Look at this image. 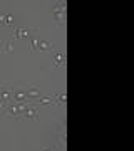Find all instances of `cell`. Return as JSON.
I'll list each match as a JSON object with an SVG mask.
<instances>
[{"instance_id": "obj_1", "label": "cell", "mask_w": 134, "mask_h": 151, "mask_svg": "<svg viewBox=\"0 0 134 151\" xmlns=\"http://www.w3.org/2000/svg\"><path fill=\"white\" fill-rule=\"evenodd\" d=\"M54 19H55L57 24L64 25V22H65V4L64 2H60V4H55V5H54Z\"/></svg>"}, {"instance_id": "obj_2", "label": "cell", "mask_w": 134, "mask_h": 151, "mask_svg": "<svg viewBox=\"0 0 134 151\" xmlns=\"http://www.w3.org/2000/svg\"><path fill=\"white\" fill-rule=\"evenodd\" d=\"M7 114L9 116H19L24 111H27V104L25 103H19V104H12V106H7Z\"/></svg>"}, {"instance_id": "obj_3", "label": "cell", "mask_w": 134, "mask_h": 151, "mask_svg": "<svg viewBox=\"0 0 134 151\" xmlns=\"http://www.w3.org/2000/svg\"><path fill=\"white\" fill-rule=\"evenodd\" d=\"M25 96H27V101H37L39 97H42V92H40V89L30 86L25 91Z\"/></svg>"}, {"instance_id": "obj_4", "label": "cell", "mask_w": 134, "mask_h": 151, "mask_svg": "<svg viewBox=\"0 0 134 151\" xmlns=\"http://www.w3.org/2000/svg\"><path fill=\"white\" fill-rule=\"evenodd\" d=\"M22 118L27 119V121H35L39 118V111L35 108H27V111L22 113Z\"/></svg>"}, {"instance_id": "obj_5", "label": "cell", "mask_w": 134, "mask_h": 151, "mask_svg": "<svg viewBox=\"0 0 134 151\" xmlns=\"http://www.w3.org/2000/svg\"><path fill=\"white\" fill-rule=\"evenodd\" d=\"M35 49H39V50H45V52H50V50H52V44L47 42V40H40V39H39L37 47Z\"/></svg>"}, {"instance_id": "obj_6", "label": "cell", "mask_w": 134, "mask_h": 151, "mask_svg": "<svg viewBox=\"0 0 134 151\" xmlns=\"http://www.w3.org/2000/svg\"><path fill=\"white\" fill-rule=\"evenodd\" d=\"M12 97L15 99L17 103H25L27 101L25 92H22V91H12Z\"/></svg>"}, {"instance_id": "obj_7", "label": "cell", "mask_w": 134, "mask_h": 151, "mask_svg": "<svg viewBox=\"0 0 134 151\" xmlns=\"http://www.w3.org/2000/svg\"><path fill=\"white\" fill-rule=\"evenodd\" d=\"M54 104L65 106V104H67V96H65V94H59V96H55V97H54Z\"/></svg>"}, {"instance_id": "obj_8", "label": "cell", "mask_w": 134, "mask_h": 151, "mask_svg": "<svg viewBox=\"0 0 134 151\" xmlns=\"http://www.w3.org/2000/svg\"><path fill=\"white\" fill-rule=\"evenodd\" d=\"M2 45H4V49H2L0 52H5V54H9V52H12V50H14V42H12V40H9V42H4Z\"/></svg>"}, {"instance_id": "obj_9", "label": "cell", "mask_w": 134, "mask_h": 151, "mask_svg": "<svg viewBox=\"0 0 134 151\" xmlns=\"http://www.w3.org/2000/svg\"><path fill=\"white\" fill-rule=\"evenodd\" d=\"M37 103H39V104H54V97H50V96H42V97H39V99H37Z\"/></svg>"}, {"instance_id": "obj_10", "label": "cell", "mask_w": 134, "mask_h": 151, "mask_svg": "<svg viewBox=\"0 0 134 151\" xmlns=\"http://www.w3.org/2000/svg\"><path fill=\"white\" fill-rule=\"evenodd\" d=\"M29 35H30V32H29L27 29H17V32H15V37H17V39L29 37Z\"/></svg>"}, {"instance_id": "obj_11", "label": "cell", "mask_w": 134, "mask_h": 151, "mask_svg": "<svg viewBox=\"0 0 134 151\" xmlns=\"http://www.w3.org/2000/svg\"><path fill=\"white\" fill-rule=\"evenodd\" d=\"M57 139H59V146H60V148H65V139H67V136H65L64 131H60L59 134H57Z\"/></svg>"}, {"instance_id": "obj_12", "label": "cell", "mask_w": 134, "mask_h": 151, "mask_svg": "<svg viewBox=\"0 0 134 151\" xmlns=\"http://www.w3.org/2000/svg\"><path fill=\"white\" fill-rule=\"evenodd\" d=\"M65 62V55L64 54H55V67L60 64H64Z\"/></svg>"}, {"instance_id": "obj_13", "label": "cell", "mask_w": 134, "mask_h": 151, "mask_svg": "<svg viewBox=\"0 0 134 151\" xmlns=\"http://www.w3.org/2000/svg\"><path fill=\"white\" fill-rule=\"evenodd\" d=\"M37 42H39L37 37H32V39H30V49H32V50H35V47H37Z\"/></svg>"}, {"instance_id": "obj_14", "label": "cell", "mask_w": 134, "mask_h": 151, "mask_svg": "<svg viewBox=\"0 0 134 151\" xmlns=\"http://www.w3.org/2000/svg\"><path fill=\"white\" fill-rule=\"evenodd\" d=\"M5 22L10 25L12 22H14V14H9V15H5Z\"/></svg>"}, {"instance_id": "obj_15", "label": "cell", "mask_w": 134, "mask_h": 151, "mask_svg": "<svg viewBox=\"0 0 134 151\" xmlns=\"http://www.w3.org/2000/svg\"><path fill=\"white\" fill-rule=\"evenodd\" d=\"M5 108H7V103L4 99H0V109H5Z\"/></svg>"}, {"instance_id": "obj_16", "label": "cell", "mask_w": 134, "mask_h": 151, "mask_svg": "<svg viewBox=\"0 0 134 151\" xmlns=\"http://www.w3.org/2000/svg\"><path fill=\"white\" fill-rule=\"evenodd\" d=\"M44 151H54V148H45Z\"/></svg>"}]
</instances>
